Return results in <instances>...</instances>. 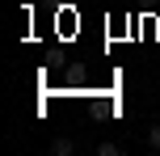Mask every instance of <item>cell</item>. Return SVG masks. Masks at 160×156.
<instances>
[{"instance_id": "3", "label": "cell", "mask_w": 160, "mask_h": 156, "mask_svg": "<svg viewBox=\"0 0 160 156\" xmlns=\"http://www.w3.org/2000/svg\"><path fill=\"white\" fill-rule=\"evenodd\" d=\"M148 143H152V148H156V152H160V123H156V127H152V131H148Z\"/></svg>"}, {"instance_id": "1", "label": "cell", "mask_w": 160, "mask_h": 156, "mask_svg": "<svg viewBox=\"0 0 160 156\" xmlns=\"http://www.w3.org/2000/svg\"><path fill=\"white\" fill-rule=\"evenodd\" d=\"M51 152H55V156H72L76 143H72V139H55V143H51Z\"/></svg>"}, {"instance_id": "2", "label": "cell", "mask_w": 160, "mask_h": 156, "mask_svg": "<svg viewBox=\"0 0 160 156\" xmlns=\"http://www.w3.org/2000/svg\"><path fill=\"white\" fill-rule=\"evenodd\" d=\"M122 148H118V143H110V139H105V143H97V156H118Z\"/></svg>"}]
</instances>
